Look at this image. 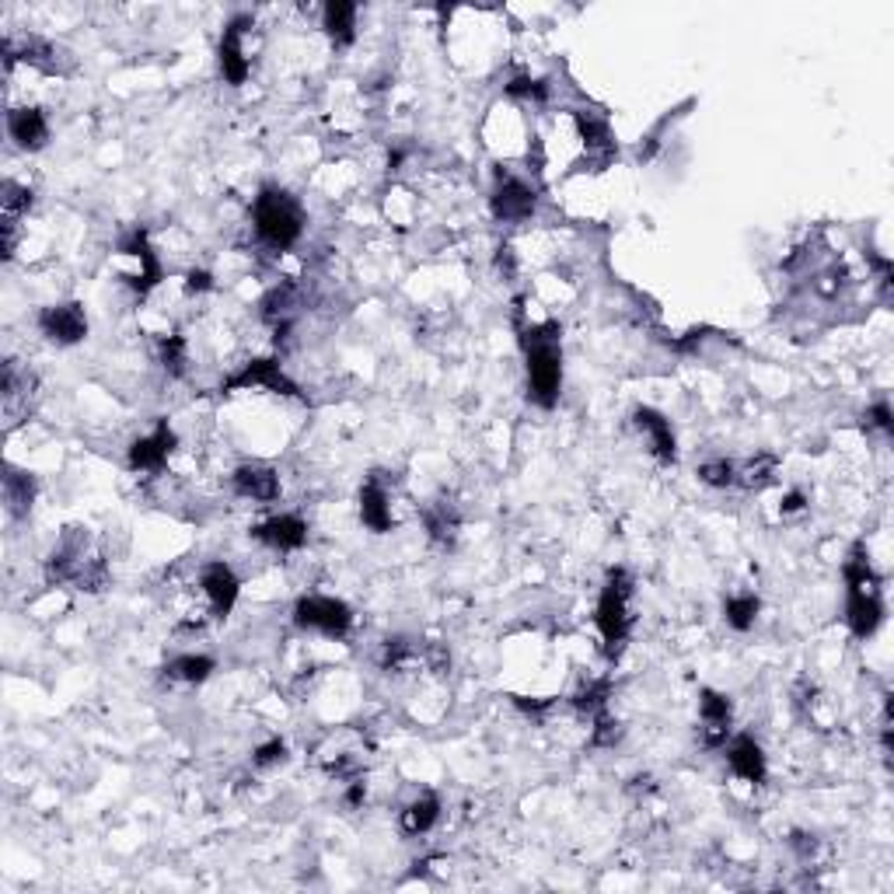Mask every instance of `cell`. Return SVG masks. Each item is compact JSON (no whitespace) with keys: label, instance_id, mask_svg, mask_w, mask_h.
I'll list each match as a JSON object with an SVG mask.
<instances>
[{"label":"cell","instance_id":"obj_1","mask_svg":"<svg viewBox=\"0 0 894 894\" xmlns=\"http://www.w3.org/2000/svg\"><path fill=\"white\" fill-rule=\"evenodd\" d=\"M46 580L49 583H71L84 594H101L109 588V563L92 545L84 528H67L53 556L46 559Z\"/></svg>","mask_w":894,"mask_h":894},{"label":"cell","instance_id":"obj_2","mask_svg":"<svg viewBox=\"0 0 894 894\" xmlns=\"http://www.w3.org/2000/svg\"><path fill=\"white\" fill-rule=\"evenodd\" d=\"M524 364H528V395L542 409H553L559 402L563 388V347L559 329L553 322L545 325H518Z\"/></svg>","mask_w":894,"mask_h":894},{"label":"cell","instance_id":"obj_3","mask_svg":"<svg viewBox=\"0 0 894 894\" xmlns=\"http://www.w3.org/2000/svg\"><path fill=\"white\" fill-rule=\"evenodd\" d=\"M846 573V623L856 640H867L884 623V594H881V577L873 573L867 559L863 542L853 545V553L842 566Z\"/></svg>","mask_w":894,"mask_h":894},{"label":"cell","instance_id":"obj_4","mask_svg":"<svg viewBox=\"0 0 894 894\" xmlns=\"http://www.w3.org/2000/svg\"><path fill=\"white\" fill-rule=\"evenodd\" d=\"M252 220H255V234L259 242L273 252H287L301 242L304 234V210L301 203L287 193V189L266 185L259 196H255L252 206Z\"/></svg>","mask_w":894,"mask_h":894},{"label":"cell","instance_id":"obj_5","mask_svg":"<svg viewBox=\"0 0 894 894\" xmlns=\"http://www.w3.org/2000/svg\"><path fill=\"white\" fill-rule=\"evenodd\" d=\"M629 597H632V580L626 570H612L605 588H601V601H597V632L605 640V653L608 657H618L623 647L629 643L632 632V615H629Z\"/></svg>","mask_w":894,"mask_h":894},{"label":"cell","instance_id":"obj_6","mask_svg":"<svg viewBox=\"0 0 894 894\" xmlns=\"http://www.w3.org/2000/svg\"><path fill=\"white\" fill-rule=\"evenodd\" d=\"M294 623L301 629H315L322 636H333V640H342L353 626V612L347 601L339 597H325V594H307L298 601L294 608Z\"/></svg>","mask_w":894,"mask_h":894},{"label":"cell","instance_id":"obj_7","mask_svg":"<svg viewBox=\"0 0 894 894\" xmlns=\"http://www.w3.org/2000/svg\"><path fill=\"white\" fill-rule=\"evenodd\" d=\"M535 206H539V193H535V189H531L524 179L510 176V171L496 168L493 193H490V210H493L496 220L521 224V220H528L531 214H535Z\"/></svg>","mask_w":894,"mask_h":894},{"label":"cell","instance_id":"obj_8","mask_svg":"<svg viewBox=\"0 0 894 894\" xmlns=\"http://www.w3.org/2000/svg\"><path fill=\"white\" fill-rule=\"evenodd\" d=\"M4 63H8V71L14 63H28V67H36V71L43 74H71L74 71V60H67V53L60 46L53 43H46L39 36H25V39H4Z\"/></svg>","mask_w":894,"mask_h":894},{"label":"cell","instance_id":"obj_9","mask_svg":"<svg viewBox=\"0 0 894 894\" xmlns=\"http://www.w3.org/2000/svg\"><path fill=\"white\" fill-rule=\"evenodd\" d=\"M119 255L133 263V269L126 273V283L133 287V294L147 298L150 290L161 283V263H158V252L147 242V231H130L123 242H119Z\"/></svg>","mask_w":894,"mask_h":894},{"label":"cell","instance_id":"obj_10","mask_svg":"<svg viewBox=\"0 0 894 894\" xmlns=\"http://www.w3.org/2000/svg\"><path fill=\"white\" fill-rule=\"evenodd\" d=\"M249 388H266L277 395H298V385L283 374L280 360L259 357L249 360L242 371H234L231 377H224V391H249Z\"/></svg>","mask_w":894,"mask_h":894},{"label":"cell","instance_id":"obj_11","mask_svg":"<svg viewBox=\"0 0 894 894\" xmlns=\"http://www.w3.org/2000/svg\"><path fill=\"white\" fill-rule=\"evenodd\" d=\"M252 28V19L249 14H238V19L228 22L220 36V74L228 84H245L249 81V71H252V60H249V49H245V32Z\"/></svg>","mask_w":894,"mask_h":894},{"label":"cell","instance_id":"obj_12","mask_svg":"<svg viewBox=\"0 0 894 894\" xmlns=\"http://www.w3.org/2000/svg\"><path fill=\"white\" fill-rule=\"evenodd\" d=\"M573 126H577V136H580V144H583V161L591 165V171H601L605 165H612L615 141H612L608 119L597 116V112L580 109V112H573Z\"/></svg>","mask_w":894,"mask_h":894},{"label":"cell","instance_id":"obj_13","mask_svg":"<svg viewBox=\"0 0 894 894\" xmlns=\"http://www.w3.org/2000/svg\"><path fill=\"white\" fill-rule=\"evenodd\" d=\"M200 591L206 597V605L217 618L231 615V608L238 605V591H242V583H238V573L231 570L228 563H206L200 570Z\"/></svg>","mask_w":894,"mask_h":894},{"label":"cell","instance_id":"obj_14","mask_svg":"<svg viewBox=\"0 0 894 894\" xmlns=\"http://www.w3.org/2000/svg\"><path fill=\"white\" fill-rule=\"evenodd\" d=\"M39 333L46 339L60 342V347H74L88 336V315L81 304H53L39 312Z\"/></svg>","mask_w":894,"mask_h":894},{"label":"cell","instance_id":"obj_15","mask_svg":"<svg viewBox=\"0 0 894 894\" xmlns=\"http://www.w3.org/2000/svg\"><path fill=\"white\" fill-rule=\"evenodd\" d=\"M730 699L724 692H713V689H702L699 692V720H702V745L706 748H720V745H727V737H730Z\"/></svg>","mask_w":894,"mask_h":894},{"label":"cell","instance_id":"obj_16","mask_svg":"<svg viewBox=\"0 0 894 894\" xmlns=\"http://www.w3.org/2000/svg\"><path fill=\"white\" fill-rule=\"evenodd\" d=\"M171 451H176V430L168 426V420H161L158 426H154V434L141 437L130 447V469L133 472H161Z\"/></svg>","mask_w":894,"mask_h":894},{"label":"cell","instance_id":"obj_17","mask_svg":"<svg viewBox=\"0 0 894 894\" xmlns=\"http://www.w3.org/2000/svg\"><path fill=\"white\" fill-rule=\"evenodd\" d=\"M360 521H364L374 535H385L395 524V514H391V490L382 475H371L364 486H360Z\"/></svg>","mask_w":894,"mask_h":894},{"label":"cell","instance_id":"obj_18","mask_svg":"<svg viewBox=\"0 0 894 894\" xmlns=\"http://www.w3.org/2000/svg\"><path fill=\"white\" fill-rule=\"evenodd\" d=\"M255 539L269 548H277V553H298L307 542V524L298 514H277V518H269L266 524L255 528Z\"/></svg>","mask_w":894,"mask_h":894},{"label":"cell","instance_id":"obj_19","mask_svg":"<svg viewBox=\"0 0 894 894\" xmlns=\"http://www.w3.org/2000/svg\"><path fill=\"white\" fill-rule=\"evenodd\" d=\"M36 374L28 367H22L19 360H8L4 364V377H0V391H4V412L11 423H19V412L28 409L32 395H36Z\"/></svg>","mask_w":894,"mask_h":894},{"label":"cell","instance_id":"obj_20","mask_svg":"<svg viewBox=\"0 0 894 894\" xmlns=\"http://www.w3.org/2000/svg\"><path fill=\"white\" fill-rule=\"evenodd\" d=\"M632 423H636V430H640V434H647V440H650V451L657 455L664 466H670V461H675V455H678V444H675V430H670V423L661 416L657 409H650V406H640L632 412Z\"/></svg>","mask_w":894,"mask_h":894},{"label":"cell","instance_id":"obj_21","mask_svg":"<svg viewBox=\"0 0 894 894\" xmlns=\"http://www.w3.org/2000/svg\"><path fill=\"white\" fill-rule=\"evenodd\" d=\"M234 493L245 496V500H255V504H273L280 496V475L269 466L252 461V466L234 469Z\"/></svg>","mask_w":894,"mask_h":894},{"label":"cell","instance_id":"obj_22","mask_svg":"<svg viewBox=\"0 0 894 894\" xmlns=\"http://www.w3.org/2000/svg\"><path fill=\"white\" fill-rule=\"evenodd\" d=\"M259 307H263V322L269 325L273 333H287L290 325H294L298 312H301V290L294 283H280V287L269 290Z\"/></svg>","mask_w":894,"mask_h":894},{"label":"cell","instance_id":"obj_23","mask_svg":"<svg viewBox=\"0 0 894 894\" xmlns=\"http://www.w3.org/2000/svg\"><path fill=\"white\" fill-rule=\"evenodd\" d=\"M727 762H730V772L737 780L745 783H765V754H762V745L754 741V737L741 734L734 737L730 748H727Z\"/></svg>","mask_w":894,"mask_h":894},{"label":"cell","instance_id":"obj_24","mask_svg":"<svg viewBox=\"0 0 894 894\" xmlns=\"http://www.w3.org/2000/svg\"><path fill=\"white\" fill-rule=\"evenodd\" d=\"M8 133L22 150H39L49 141V123L39 109H11L8 112Z\"/></svg>","mask_w":894,"mask_h":894},{"label":"cell","instance_id":"obj_25","mask_svg":"<svg viewBox=\"0 0 894 894\" xmlns=\"http://www.w3.org/2000/svg\"><path fill=\"white\" fill-rule=\"evenodd\" d=\"M357 4H347V0H329L322 8V28L336 46H350L357 39Z\"/></svg>","mask_w":894,"mask_h":894},{"label":"cell","instance_id":"obj_26","mask_svg":"<svg viewBox=\"0 0 894 894\" xmlns=\"http://www.w3.org/2000/svg\"><path fill=\"white\" fill-rule=\"evenodd\" d=\"M4 504L11 518H28L36 504V475L22 469H8L4 475Z\"/></svg>","mask_w":894,"mask_h":894},{"label":"cell","instance_id":"obj_27","mask_svg":"<svg viewBox=\"0 0 894 894\" xmlns=\"http://www.w3.org/2000/svg\"><path fill=\"white\" fill-rule=\"evenodd\" d=\"M423 524H426L430 539H434L437 545H455L461 518H458V510H455L451 500H434L423 510Z\"/></svg>","mask_w":894,"mask_h":894},{"label":"cell","instance_id":"obj_28","mask_svg":"<svg viewBox=\"0 0 894 894\" xmlns=\"http://www.w3.org/2000/svg\"><path fill=\"white\" fill-rule=\"evenodd\" d=\"M437 818H440V797L437 794H423V797H416L412 804H406V811L399 814V824H402L406 835H423V832L434 829Z\"/></svg>","mask_w":894,"mask_h":894},{"label":"cell","instance_id":"obj_29","mask_svg":"<svg viewBox=\"0 0 894 894\" xmlns=\"http://www.w3.org/2000/svg\"><path fill=\"white\" fill-rule=\"evenodd\" d=\"M776 469H780V461H776V455H759V458H751V461H745L741 469H737V475H734V486H741V490H765L772 479H776Z\"/></svg>","mask_w":894,"mask_h":894},{"label":"cell","instance_id":"obj_30","mask_svg":"<svg viewBox=\"0 0 894 894\" xmlns=\"http://www.w3.org/2000/svg\"><path fill=\"white\" fill-rule=\"evenodd\" d=\"M759 612H762V601L754 594H730L724 601V618L737 632H748L754 626V618H759Z\"/></svg>","mask_w":894,"mask_h":894},{"label":"cell","instance_id":"obj_31","mask_svg":"<svg viewBox=\"0 0 894 894\" xmlns=\"http://www.w3.org/2000/svg\"><path fill=\"white\" fill-rule=\"evenodd\" d=\"M214 670V657H203V653H185V657H176L168 664V678L182 681V685H200L210 678Z\"/></svg>","mask_w":894,"mask_h":894},{"label":"cell","instance_id":"obj_32","mask_svg":"<svg viewBox=\"0 0 894 894\" xmlns=\"http://www.w3.org/2000/svg\"><path fill=\"white\" fill-rule=\"evenodd\" d=\"M28 210H32V189L8 179L4 189H0V214H4V224H22Z\"/></svg>","mask_w":894,"mask_h":894},{"label":"cell","instance_id":"obj_33","mask_svg":"<svg viewBox=\"0 0 894 894\" xmlns=\"http://www.w3.org/2000/svg\"><path fill=\"white\" fill-rule=\"evenodd\" d=\"M608 699H612V681L608 678H597V681H588L573 696V710L577 713H588V716H597V713L608 710Z\"/></svg>","mask_w":894,"mask_h":894},{"label":"cell","instance_id":"obj_34","mask_svg":"<svg viewBox=\"0 0 894 894\" xmlns=\"http://www.w3.org/2000/svg\"><path fill=\"white\" fill-rule=\"evenodd\" d=\"M161 364L168 377H185L189 371V347L182 336H165L161 339Z\"/></svg>","mask_w":894,"mask_h":894},{"label":"cell","instance_id":"obj_35","mask_svg":"<svg viewBox=\"0 0 894 894\" xmlns=\"http://www.w3.org/2000/svg\"><path fill=\"white\" fill-rule=\"evenodd\" d=\"M507 95L518 98V101H528V106H545V101H548V84L539 81V77H514L507 84Z\"/></svg>","mask_w":894,"mask_h":894},{"label":"cell","instance_id":"obj_36","mask_svg":"<svg viewBox=\"0 0 894 894\" xmlns=\"http://www.w3.org/2000/svg\"><path fill=\"white\" fill-rule=\"evenodd\" d=\"M734 475H737V466L727 458H716V461H706V466H699V483H706L713 490L734 486Z\"/></svg>","mask_w":894,"mask_h":894},{"label":"cell","instance_id":"obj_37","mask_svg":"<svg viewBox=\"0 0 894 894\" xmlns=\"http://www.w3.org/2000/svg\"><path fill=\"white\" fill-rule=\"evenodd\" d=\"M618 737H623V727H618V720H612L608 713H597L594 716V730H591V745L597 748H612Z\"/></svg>","mask_w":894,"mask_h":894},{"label":"cell","instance_id":"obj_38","mask_svg":"<svg viewBox=\"0 0 894 894\" xmlns=\"http://www.w3.org/2000/svg\"><path fill=\"white\" fill-rule=\"evenodd\" d=\"M283 754H287V745L280 741V737H273V741H266L263 748H255L252 765H255V769H269V765L283 762Z\"/></svg>","mask_w":894,"mask_h":894},{"label":"cell","instance_id":"obj_39","mask_svg":"<svg viewBox=\"0 0 894 894\" xmlns=\"http://www.w3.org/2000/svg\"><path fill=\"white\" fill-rule=\"evenodd\" d=\"M867 430H881V434H894V416H891V406L881 399V402H873L870 409H867Z\"/></svg>","mask_w":894,"mask_h":894},{"label":"cell","instance_id":"obj_40","mask_svg":"<svg viewBox=\"0 0 894 894\" xmlns=\"http://www.w3.org/2000/svg\"><path fill=\"white\" fill-rule=\"evenodd\" d=\"M185 290L189 294H206V290H214V277L206 269H189L185 273Z\"/></svg>","mask_w":894,"mask_h":894},{"label":"cell","instance_id":"obj_41","mask_svg":"<svg viewBox=\"0 0 894 894\" xmlns=\"http://www.w3.org/2000/svg\"><path fill=\"white\" fill-rule=\"evenodd\" d=\"M496 269H500L507 280L514 277V273H518V259H514V249H510V245H500V249H496Z\"/></svg>","mask_w":894,"mask_h":894},{"label":"cell","instance_id":"obj_42","mask_svg":"<svg viewBox=\"0 0 894 894\" xmlns=\"http://www.w3.org/2000/svg\"><path fill=\"white\" fill-rule=\"evenodd\" d=\"M804 507H807V496H804L800 490H789V493L783 496V507H780V510H783V514H800Z\"/></svg>","mask_w":894,"mask_h":894}]
</instances>
